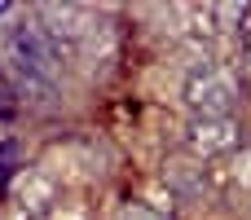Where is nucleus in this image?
Masks as SVG:
<instances>
[{"label": "nucleus", "mask_w": 251, "mask_h": 220, "mask_svg": "<svg viewBox=\"0 0 251 220\" xmlns=\"http://www.w3.org/2000/svg\"><path fill=\"white\" fill-rule=\"evenodd\" d=\"M115 220H172V212H163V207H154L146 198H124Z\"/></svg>", "instance_id": "0eeeda50"}, {"label": "nucleus", "mask_w": 251, "mask_h": 220, "mask_svg": "<svg viewBox=\"0 0 251 220\" xmlns=\"http://www.w3.org/2000/svg\"><path fill=\"white\" fill-rule=\"evenodd\" d=\"M243 137H247V132H243V119H238V115H234V119H190L181 146H185L190 159L212 163V159H229V154H238V150L247 146Z\"/></svg>", "instance_id": "7ed1b4c3"}, {"label": "nucleus", "mask_w": 251, "mask_h": 220, "mask_svg": "<svg viewBox=\"0 0 251 220\" xmlns=\"http://www.w3.org/2000/svg\"><path fill=\"white\" fill-rule=\"evenodd\" d=\"M247 220H251V212H247Z\"/></svg>", "instance_id": "9b49d317"}, {"label": "nucleus", "mask_w": 251, "mask_h": 220, "mask_svg": "<svg viewBox=\"0 0 251 220\" xmlns=\"http://www.w3.org/2000/svg\"><path fill=\"white\" fill-rule=\"evenodd\" d=\"M66 53L40 22H13L4 31V71L9 75H31V79H44V84H57L62 66H66Z\"/></svg>", "instance_id": "f257e3e1"}, {"label": "nucleus", "mask_w": 251, "mask_h": 220, "mask_svg": "<svg viewBox=\"0 0 251 220\" xmlns=\"http://www.w3.org/2000/svg\"><path fill=\"white\" fill-rule=\"evenodd\" d=\"M225 185L234 190V194H251V146H243L238 154H229L225 159Z\"/></svg>", "instance_id": "423d86ee"}, {"label": "nucleus", "mask_w": 251, "mask_h": 220, "mask_svg": "<svg viewBox=\"0 0 251 220\" xmlns=\"http://www.w3.org/2000/svg\"><path fill=\"white\" fill-rule=\"evenodd\" d=\"M18 212L26 220L35 216H49L53 207H57V181L44 172V168H22V172H13V181H9V194H4Z\"/></svg>", "instance_id": "39448f33"}, {"label": "nucleus", "mask_w": 251, "mask_h": 220, "mask_svg": "<svg viewBox=\"0 0 251 220\" xmlns=\"http://www.w3.org/2000/svg\"><path fill=\"white\" fill-rule=\"evenodd\" d=\"M0 13H9V4H0Z\"/></svg>", "instance_id": "9d476101"}, {"label": "nucleus", "mask_w": 251, "mask_h": 220, "mask_svg": "<svg viewBox=\"0 0 251 220\" xmlns=\"http://www.w3.org/2000/svg\"><path fill=\"white\" fill-rule=\"evenodd\" d=\"M190 119H234L238 115V79L225 66H203L185 75Z\"/></svg>", "instance_id": "f03ea898"}, {"label": "nucleus", "mask_w": 251, "mask_h": 220, "mask_svg": "<svg viewBox=\"0 0 251 220\" xmlns=\"http://www.w3.org/2000/svg\"><path fill=\"white\" fill-rule=\"evenodd\" d=\"M243 62H247V79H251V26L243 31Z\"/></svg>", "instance_id": "1a4fd4ad"}, {"label": "nucleus", "mask_w": 251, "mask_h": 220, "mask_svg": "<svg viewBox=\"0 0 251 220\" xmlns=\"http://www.w3.org/2000/svg\"><path fill=\"white\" fill-rule=\"evenodd\" d=\"M163 185H168V203L194 207V203H203L212 194V172H207V163H199V159H190L181 150V154H172L163 163Z\"/></svg>", "instance_id": "20e7f679"}, {"label": "nucleus", "mask_w": 251, "mask_h": 220, "mask_svg": "<svg viewBox=\"0 0 251 220\" xmlns=\"http://www.w3.org/2000/svg\"><path fill=\"white\" fill-rule=\"evenodd\" d=\"M9 115H18V93L9 79H0V119H9Z\"/></svg>", "instance_id": "6e6552de"}]
</instances>
